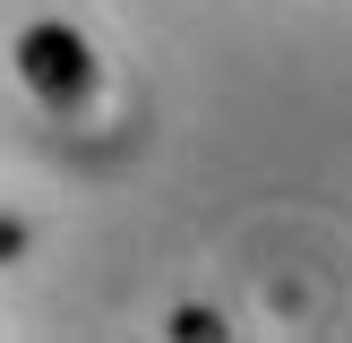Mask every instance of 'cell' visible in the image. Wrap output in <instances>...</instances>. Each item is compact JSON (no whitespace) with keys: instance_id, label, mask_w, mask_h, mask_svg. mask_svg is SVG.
<instances>
[{"instance_id":"obj_2","label":"cell","mask_w":352,"mask_h":343,"mask_svg":"<svg viewBox=\"0 0 352 343\" xmlns=\"http://www.w3.org/2000/svg\"><path fill=\"white\" fill-rule=\"evenodd\" d=\"M164 335H172V343H223L232 326H223L215 309H198V300H189V309H172V326H164Z\"/></svg>"},{"instance_id":"obj_3","label":"cell","mask_w":352,"mask_h":343,"mask_svg":"<svg viewBox=\"0 0 352 343\" xmlns=\"http://www.w3.org/2000/svg\"><path fill=\"white\" fill-rule=\"evenodd\" d=\"M26 249H34V232H26L17 215H0V266H9V257H26Z\"/></svg>"},{"instance_id":"obj_1","label":"cell","mask_w":352,"mask_h":343,"mask_svg":"<svg viewBox=\"0 0 352 343\" xmlns=\"http://www.w3.org/2000/svg\"><path fill=\"white\" fill-rule=\"evenodd\" d=\"M17 78H26V95L43 103L52 120H78L86 103H95V51H86L78 26L43 17V26L17 34Z\"/></svg>"}]
</instances>
